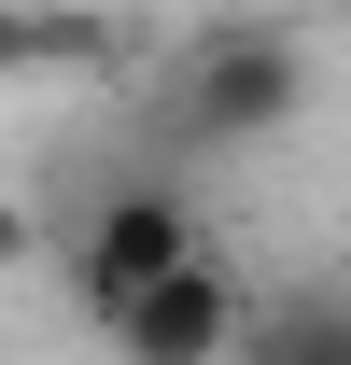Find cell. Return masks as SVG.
I'll return each mask as SVG.
<instances>
[{
	"label": "cell",
	"instance_id": "cell-2",
	"mask_svg": "<svg viewBox=\"0 0 351 365\" xmlns=\"http://www.w3.org/2000/svg\"><path fill=\"white\" fill-rule=\"evenodd\" d=\"M14 253H29V225H14V211H0V267H14Z\"/></svg>",
	"mask_w": 351,
	"mask_h": 365
},
{
	"label": "cell",
	"instance_id": "cell-3",
	"mask_svg": "<svg viewBox=\"0 0 351 365\" xmlns=\"http://www.w3.org/2000/svg\"><path fill=\"white\" fill-rule=\"evenodd\" d=\"M0 56H14V29H0Z\"/></svg>",
	"mask_w": 351,
	"mask_h": 365
},
{
	"label": "cell",
	"instance_id": "cell-1",
	"mask_svg": "<svg viewBox=\"0 0 351 365\" xmlns=\"http://www.w3.org/2000/svg\"><path fill=\"white\" fill-rule=\"evenodd\" d=\"M56 281L113 365H239V337H253V281H239L225 225L155 169L56 225Z\"/></svg>",
	"mask_w": 351,
	"mask_h": 365
}]
</instances>
